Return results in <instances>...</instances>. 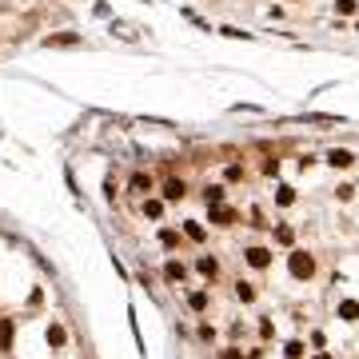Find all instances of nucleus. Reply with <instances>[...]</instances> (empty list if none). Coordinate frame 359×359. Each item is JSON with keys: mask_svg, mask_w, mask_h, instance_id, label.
I'll list each match as a JSON object with an SVG mask.
<instances>
[{"mask_svg": "<svg viewBox=\"0 0 359 359\" xmlns=\"http://www.w3.org/2000/svg\"><path fill=\"white\" fill-rule=\"evenodd\" d=\"M48 343H56V347L64 343V327H48Z\"/></svg>", "mask_w": 359, "mask_h": 359, "instance_id": "5", "label": "nucleus"}, {"mask_svg": "<svg viewBox=\"0 0 359 359\" xmlns=\"http://www.w3.org/2000/svg\"><path fill=\"white\" fill-rule=\"evenodd\" d=\"M164 276H168V280H180V276H184V267H180V263H168Z\"/></svg>", "mask_w": 359, "mask_h": 359, "instance_id": "8", "label": "nucleus"}, {"mask_svg": "<svg viewBox=\"0 0 359 359\" xmlns=\"http://www.w3.org/2000/svg\"><path fill=\"white\" fill-rule=\"evenodd\" d=\"M200 272L204 276H216V259H200Z\"/></svg>", "mask_w": 359, "mask_h": 359, "instance_id": "10", "label": "nucleus"}, {"mask_svg": "<svg viewBox=\"0 0 359 359\" xmlns=\"http://www.w3.org/2000/svg\"><path fill=\"white\" fill-rule=\"evenodd\" d=\"M248 263H252V267H263V263H267V252H263V248H252V252H248Z\"/></svg>", "mask_w": 359, "mask_h": 359, "instance_id": "2", "label": "nucleus"}, {"mask_svg": "<svg viewBox=\"0 0 359 359\" xmlns=\"http://www.w3.org/2000/svg\"><path fill=\"white\" fill-rule=\"evenodd\" d=\"M8 339H12V323H0V347H8Z\"/></svg>", "mask_w": 359, "mask_h": 359, "instance_id": "6", "label": "nucleus"}, {"mask_svg": "<svg viewBox=\"0 0 359 359\" xmlns=\"http://www.w3.org/2000/svg\"><path fill=\"white\" fill-rule=\"evenodd\" d=\"M311 267H315V263H311V256H299V252L291 256V276L304 280V276H311Z\"/></svg>", "mask_w": 359, "mask_h": 359, "instance_id": "1", "label": "nucleus"}, {"mask_svg": "<svg viewBox=\"0 0 359 359\" xmlns=\"http://www.w3.org/2000/svg\"><path fill=\"white\" fill-rule=\"evenodd\" d=\"M132 188H136V192H148V188H152V180H148V176H136Z\"/></svg>", "mask_w": 359, "mask_h": 359, "instance_id": "7", "label": "nucleus"}, {"mask_svg": "<svg viewBox=\"0 0 359 359\" xmlns=\"http://www.w3.org/2000/svg\"><path fill=\"white\" fill-rule=\"evenodd\" d=\"M327 160H332L335 168H347V164H351V156L343 152V148H335V152H332V156H327Z\"/></svg>", "mask_w": 359, "mask_h": 359, "instance_id": "3", "label": "nucleus"}, {"mask_svg": "<svg viewBox=\"0 0 359 359\" xmlns=\"http://www.w3.org/2000/svg\"><path fill=\"white\" fill-rule=\"evenodd\" d=\"M164 196H168V200H180V196H184V184H180V180H172V184L164 188Z\"/></svg>", "mask_w": 359, "mask_h": 359, "instance_id": "4", "label": "nucleus"}, {"mask_svg": "<svg viewBox=\"0 0 359 359\" xmlns=\"http://www.w3.org/2000/svg\"><path fill=\"white\" fill-rule=\"evenodd\" d=\"M339 311H343V315H347V319H355V315H359V304H351V299H347V304H343V308H339Z\"/></svg>", "mask_w": 359, "mask_h": 359, "instance_id": "9", "label": "nucleus"}]
</instances>
